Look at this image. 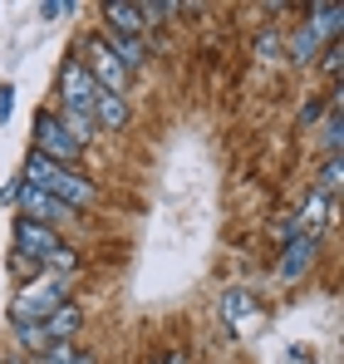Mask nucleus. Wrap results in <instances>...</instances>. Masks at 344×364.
Masks as SVG:
<instances>
[{"mask_svg": "<svg viewBox=\"0 0 344 364\" xmlns=\"http://www.w3.org/2000/svg\"><path fill=\"white\" fill-rule=\"evenodd\" d=\"M25 182L30 187H40V192H50V197H59L64 207H94L99 202V187L84 178L79 168H64V163H50V158H40V153H30L25 158Z\"/></svg>", "mask_w": 344, "mask_h": 364, "instance_id": "f257e3e1", "label": "nucleus"}, {"mask_svg": "<svg viewBox=\"0 0 344 364\" xmlns=\"http://www.w3.org/2000/svg\"><path fill=\"white\" fill-rule=\"evenodd\" d=\"M64 291H69V281H59V276H40V281H30V286L10 301V325H45L50 310H59V305L69 301Z\"/></svg>", "mask_w": 344, "mask_h": 364, "instance_id": "f03ea898", "label": "nucleus"}, {"mask_svg": "<svg viewBox=\"0 0 344 364\" xmlns=\"http://www.w3.org/2000/svg\"><path fill=\"white\" fill-rule=\"evenodd\" d=\"M30 153H40V158H50V163H64V168H74L79 163V153H84V143L59 123V114H35V148Z\"/></svg>", "mask_w": 344, "mask_h": 364, "instance_id": "7ed1b4c3", "label": "nucleus"}, {"mask_svg": "<svg viewBox=\"0 0 344 364\" xmlns=\"http://www.w3.org/2000/svg\"><path fill=\"white\" fill-rule=\"evenodd\" d=\"M99 94H104V89H99V84L89 79V69L74 60V55L59 64V99H64V114L94 119V99H99Z\"/></svg>", "mask_w": 344, "mask_h": 364, "instance_id": "20e7f679", "label": "nucleus"}, {"mask_svg": "<svg viewBox=\"0 0 344 364\" xmlns=\"http://www.w3.org/2000/svg\"><path fill=\"white\" fill-rule=\"evenodd\" d=\"M79 64L89 69V79H94L104 94H123V84H128V69L114 60V50H109L99 35H89V40H84V60H79Z\"/></svg>", "mask_w": 344, "mask_h": 364, "instance_id": "39448f33", "label": "nucleus"}, {"mask_svg": "<svg viewBox=\"0 0 344 364\" xmlns=\"http://www.w3.org/2000/svg\"><path fill=\"white\" fill-rule=\"evenodd\" d=\"M59 232L55 227H40V222H30V217H15V256H25V261H35L40 271H45V261L59 251Z\"/></svg>", "mask_w": 344, "mask_h": 364, "instance_id": "423d86ee", "label": "nucleus"}, {"mask_svg": "<svg viewBox=\"0 0 344 364\" xmlns=\"http://www.w3.org/2000/svg\"><path fill=\"white\" fill-rule=\"evenodd\" d=\"M15 202H20V212H25L30 222H40V227H59V222H69V217H74V207H64L59 197L40 192V187H30V182H20V187H15Z\"/></svg>", "mask_w": 344, "mask_h": 364, "instance_id": "0eeeda50", "label": "nucleus"}, {"mask_svg": "<svg viewBox=\"0 0 344 364\" xmlns=\"http://www.w3.org/2000/svg\"><path fill=\"white\" fill-rule=\"evenodd\" d=\"M315 251H320V237H305V232H295L281 251V261H276V276L281 281H300L305 271H310V261H315Z\"/></svg>", "mask_w": 344, "mask_h": 364, "instance_id": "6e6552de", "label": "nucleus"}, {"mask_svg": "<svg viewBox=\"0 0 344 364\" xmlns=\"http://www.w3.org/2000/svg\"><path fill=\"white\" fill-rule=\"evenodd\" d=\"M290 222H295V232H305V237H320V227H330V222H335V202H330L320 187H310V197L300 202V212H295Z\"/></svg>", "mask_w": 344, "mask_h": 364, "instance_id": "1a4fd4ad", "label": "nucleus"}, {"mask_svg": "<svg viewBox=\"0 0 344 364\" xmlns=\"http://www.w3.org/2000/svg\"><path fill=\"white\" fill-rule=\"evenodd\" d=\"M79 325H84L79 305H74V301H64L59 310H50V320H45V340H50V345H74Z\"/></svg>", "mask_w": 344, "mask_h": 364, "instance_id": "9d476101", "label": "nucleus"}, {"mask_svg": "<svg viewBox=\"0 0 344 364\" xmlns=\"http://www.w3.org/2000/svg\"><path fill=\"white\" fill-rule=\"evenodd\" d=\"M104 25H109L114 35H133V40L148 30V25H143V10L128 5V0H109V5H104Z\"/></svg>", "mask_w": 344, "mask_h": 364, "instance_id": "9b49d317", "label": "nucleus"}, {"mask_svg": "<svg viewBox=\"0 0 344 364\" xmlns=\"http://www.w3.org/2000/svg\"><path fill=\"white\" fill-rule=\"evenodd\" d=\"M99 40L114 50V60L123 64V69H143V64H148V50H143V40H133V35H114V30H104Z\"/></svg>", "mask_w": 344, "mask_h": 364, "instance_id": "f8f14e48", "label": "nucleus"}, {"mask_svg": "<svg viewBox=\"0 0 344 364\" xmlns=\"http://www.w3.org/2000/svg\"><path fill=\"white\" fill-rule=\"evenodd\" d=\"M94 128H109V133L128 128V104H123V94H99V99H94Z\"/></svg>", "mask_w": 344, "mask_h": 364, "instance_id": "ddd939ff", "label": "nucleus"}, {"mask_svg": "<svg viewBox=\"0 0 344 364\" xmlns=\"http://www.w3.org/2000/svg\"><path fill=\"white\" fill-rule=\"evenodd\" d=\"M320 40H340V25H344V10L335 0H320V5H310V20H305Z\"/></svg>", "mask_w": 344, "mask_h": 364, "instance_id": "4468645a", "label": "nucleus"}, {"mask_svg": "<svg viewBox=\"0 0 344 364\" xmlns=\"http://www.w3.org/2000/svg\"><path fill=\"white\" fill-rule=\"evenodd\" d=\"M320 45H325V40H320V35L300 20V25H295V35H290V55H286V60L290 64H310L315 55H320Z\"/></svg>", "mask_w": 344, "mask_h": 364, "instance_id": "2eb2a0df", "label": "nucleus"}, {"mask_svg": "<svg viewBox=\"0 0 344 364\" xmlns=\"http://www.w3.org/2000/svg\"><path fill=\"white\" fill-rule=\"evenodd\" d=\"M256 60H261V64L281 60V30H276V25H266V30L256 35Z\"/></svg>", "mask_w": 344, "mask_h": 364, "instance_id": "dca6fc26", "label": "nucleus"}, {"mask_svg": "<svg viewBox=\"0 0 344 364\" xmlns=\"http://www.w3.org/2000/svg\"><path fill=\"white\" fill-rule=\"evenodd\" d=\"M15 335H20V345H25V350H35V355H45V350H50L45 325H15Z\"/></svg>", "mask_w": 344, "mask_h": 364, "instance_id": "f3484780", "label": "nucleus"}, {"mask_svg": "<svg viewBox=\"0 0 344 364\" xmlns=\"http://www.w3.org/2000/svg\"><path fill=\"white\" fill-rule=\"evenodd\" d=\"M222 315H227V320H246V315H251L246 291H227V296H222Z\"/></svg>", "mask_w": 344, "mask_h": 364, "instance_id": "a211bd4d", "label": "nucleus"}, {"mask_svg": "<svg viewBox=\"0 0 344 364\" xmlns=\"http://www.w3.org/2000/svg\"><path fill=\"white\" fill-rule=\"evenodd\" d=\"M79 360H84L79 345H50V350L40 355V364H79Z\"/></svg>", "mask_w": 344, "mask_h": 364, "instance_id": "6ab92c4d", "label": "nucleus"}, {"mask_svg": "<svg viewBox=\"0 0 344 364\" xmlns=\"http://www.w3.org/2000/svg\"><path fill=\"white\" fill-rule=\"evenodd\" d=\"M138 10H143V25L153 30V25H163L168 15H177L182 5H168V0H158V5H153V0H148V5H138Z\"/></svg>", "mask_w": 344, "mask_h": 364, "instance_id": "aec40b11", "label": "nucleus"}, {"mask_svg": "<svg viewBox=\"0 0 344 364\" xmlns=\"http://www.w3.org/2000/svg\"><path fill=\"white\" fill-rule=\"evenodd\" d=\"M340 178H344L340 158H330V163H325V173H320V182H315V187H320L325 197H335V187H340Z\"/></svg>", "mask_w": 344, "mask_h": 364, "instance_id": "412c9836", "label": "nucleus"}, {"mask_svg": "<svg viewBox=\"0 0 344 364\" xmlns=\"http://www.w3.org/2000/svg\"><path fill=\"white\" fill-rule=\"evenodd\" d=\"M74 10H79L74 0H45L40 5V20H59V15H74Z\"/></svg>", "mask_w": 344, "mask_h": 364, "instance_id": "4be33fe9", "label": "nucleus"}, {"mask_svg": "<svg viewBox=\"0 0 344 364\" xmlns=\"http://www.w3.org/2000/svg\"><path fill=\"white\" fill-rule=\"evenodd\" d=\"M340 64H344V50H340V40H330V50H325V74L340 84Z\"/></svg>", "mask_w": 344, "mask_h": 364, "instance_id": "5701e85b", "label": "nucleus"}, {"mask_svg": "<svg viewBox=\"0 0 344 364\" xmlns=\"http://www.w3.org/2000/svg\"><path fill=\"white\" fill-rule=\"evenodd\" d=\"M320 114H325V99H310V104H305V109H300V123H305V128H310V123L320 119Z\"/></svg>", "mask_w": 344, "mask_h": 364, "instance_id": "b1692460", "label": "nucleus"}, {"mask_svg": "<svg viewBox=\"0 0 344 364\" xmlns=\"http://www.w3.org/2000/svg\"><path fill=\"white\" fill-rule=\"evenodd\" d=\"M10 99H15V89H10V84H5V89H0V123L10 119Z\"/></svg>", "mask_w": 344, "mask_h": 364, "instance_id": "393cba45", "label": "nucleus"}, {"mask_svg": "<svg viewBox=\"0 0 344 364\" xmlns=\"http://www.w3.org/2000/svg\"><path fill=\"white\" fill-rule=\"evenodd\" d=\"M158 364H192V360H187V350H168V355H163Z\"/></svg>", "mask_w": 344, "mask_h": 364, "instance_id": "a878e982", "label": "nucleus"}, {"mask_svg": "<svg viewBox=\"0 0 344 364\" xmlns=\"http://www.w3.org/2000/svg\"><path fill=\"white\" fill-rule=\"evenodd\" d=\"M15 364H30V360H15Z\"/></svg>", "mask_w": 344, "mask_h": 364, "instance_id": "bb28decb", "label": "nucleus"}, {"mask_svg": "<svg viewBox=\"0 0 344 364\" xmlns=\"http://www.w3.org/2000/svg\"><path fill=\"white\" fill-rule=\"evenodd\" d=\"M35 364H40V360H35Z\"/></svg>", "mask_w": 344, "mask_h": 364, "instance_id": "cd10ccee", "label": "nucleus"}]
</instances>
